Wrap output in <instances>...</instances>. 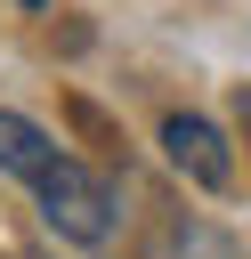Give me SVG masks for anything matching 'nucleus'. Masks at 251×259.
I'll return each instance as SVG.
<instances>
[{
    "label": "nucleus",
    "mask_w": 251,
    "mask_h": 259,
    "mask_svg": "<svg viewBox=\"0 0 251 259\" xmlns=\"http://www.w3.org/2000/svg\"><path fill=\"white\" fill-rule=\"evenodd\" d=\"M162 154H170V170L194 178L202 194L235 186V154H227V138H219L202 113H170V121H162Z\"/></svg>",
    "instance_id": "nucleus-2"
},
{
    "label": "nucleus",
    "mask_w": 251,
    "mask_h": 259,
    "mask_svg": "<svg viewBox=\"0 0 251 259\" xmlns=\"http://www.w3.org/2000/svg\"><path fill=\"white\" fill-rule=\"evenodd\" d=\"M0 170H16L32 194H40V219L65 235V243H81V251H97V243H113V186L97 178V170H81L73 154H57V138L40 130V121H24V113H8L0 105Z\"/></svg>",
    "instance_id": "nucleus-1"
}]
</instances>
